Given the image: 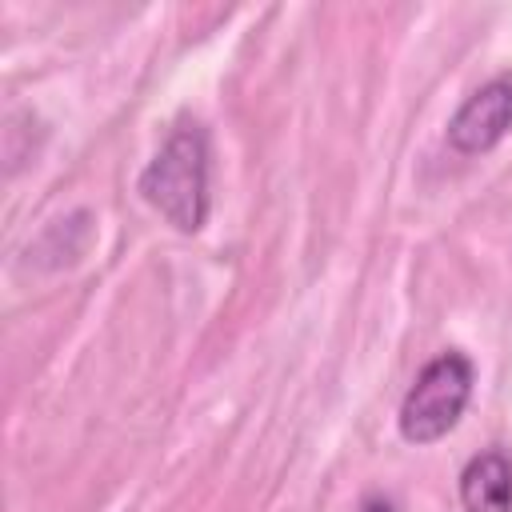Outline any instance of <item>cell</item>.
<instances>
[{
    "mask_svg": "<svg viewBox=\"0 0 512 512\" xmlns=\"http://www.w3.org/2000/svg\"><path fill=\"white\" fill-rule=\"evenodd\" d=\"M472 380V360L456 348L428 360L424 372L412 380L408 396L400 400V436L408 444H436L440 436H448L472 400Z\"/></svg>",
    "mask_w": 512,
    "mask_h": 512,
    "instance_id": "obj_2",
    "label": "cell"
},
{
    "mask_svg": "<svg viewBox=\"0 0 512 512\" xmlns=\"http://www.w3.org/2000/svg\"><path fill=\"white\" fill-rule=\"evenodd\" d=\"M464 512H512V460L500 448L472 456L460 472Z\"/></svg>",
    "mask_w": 512,
    "mask_h": 512,
    "instance_id": "obj_4",
    "label": "cell"
},
{
    "mask_svg": "<svg viewBox=\"0 0 512 512\" xmlns=\"http://www.w3.org/2000/svg\"><path fill=\"white\" fill-rule=\"evenodd\" d=\"M140 196L176 228L200 232L208 220V136L200 124H180L140 172Z\"/></svg>",
    "mask_w": 512,
    "mask_h": 512,
    "instance_id": "obj_1",
    "label": "cell"
},
{
    "mask_svg": "<svg viewBox=\"0 0 512 512\" xmlns=\"http://www.w3.org/2000/svg\"><path fill=\"white\" fill-rule=\"evenodd\" d=\"M512 128V72L492 76L480 84L448 120V144L460 156L492 152Z\"/></svg>",
    "mask_w": 512,
    "mask_h": 512,
    "instance_id": "obj_3",
    "label": "cell"
}]
</instances>
